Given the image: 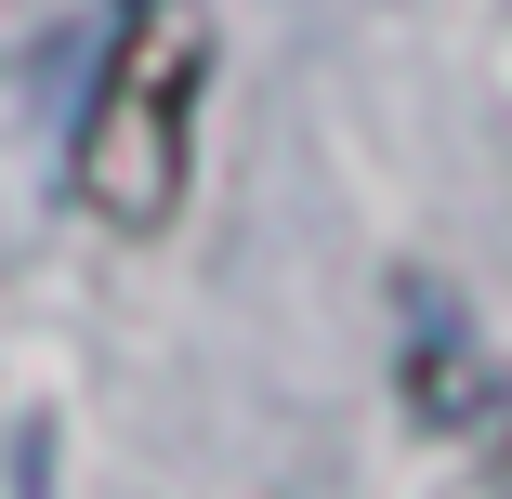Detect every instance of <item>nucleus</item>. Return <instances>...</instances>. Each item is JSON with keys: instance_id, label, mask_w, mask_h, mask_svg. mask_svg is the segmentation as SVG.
Returning a JSON list of instances; mask_svg holds the SVG:
<instances>
[{"instance_id": "obj_1", "label": "nucleus", "mask_w": 512, "mask_h": 499, "mask_svg": "<svg viewBox=\"0 0 512 499\" xmlns=\"http://www.w3.org/2000/svg\"><path fill=\"white\" fill-rule=\"evenodd\" d=\"M197 106H211V14L197 0H119L92 106L66 145V184L106 237H158L197 184Z\"/></svg>"}, {"instance_id": "obj_2", "label": "nucleus", "mask_w": 512, "mask_h": 499, "mask_svg": "<svg viewBox=\"0 0 512 499\" xmlns=\"http://www.w3.org/2000/svg\"><path fill=\"white\" fill-rule=\"evenodd\" d=\"M407 408H421L434 434H460V447H486V460H512V381H499L460 329L407 355Z\"/></svg>"}]
</instances>
